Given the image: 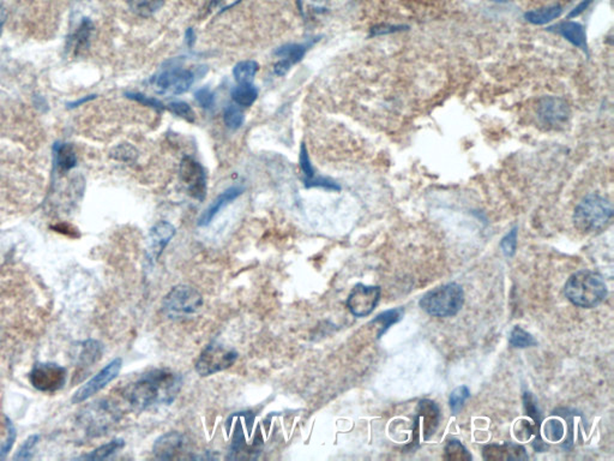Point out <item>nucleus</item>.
<instances>
[{
  "instance_id": "f257e3e1",
  "label": "nucleus",
  "mask_w": 614,
  "mask_h": 461,
  "mask_svg": "<svg viewBox=\"0 0 614 461\" xmlns=\"http://www.w3.org/2000/svg\"><path fill=\"white\" fill-rule=\"evenodd\" d=\"M181 388V378L169 370L154 369L144 373L124 393L130 405L143 411L159 404H171Z\"/></svg>"
},
{
  "instance_id": "f03ea898",
  "label": "nucleus",
  "mask_w": 614,
  "mask_h": 461,
  "mask_svg": "<svg viewBox=\"0 0 614 461\" xmlns=\"http://www.w3.org/2000/svg\"><path fill=\"white\" fill-rule=\"evenodd\" d=\"M565 294L575 305L592 309L606 299V282L598 273L580 270L568 277Z\"/></svg>"
},
{
  "instance_id": "7ed1b4c3",
  "label": "nucleus",
  "mask_w": 614,
  "mask_h": 461,
  "mask_svg": "<svg viewBox=\"0 0 614 461\" xmlns=\"http://www.w3.org/2000/svg\"><path fill=\"white\" fill-rule=\"evenodd\" d=\"M613 218V207L608 200L599 195L583 198L573 213V223L577 230L594 233L608 226Z\"/></svg>"
},
{
  "instance_id": "20e7f679",
  "label": "nucleus",
  "mask_w": 614,
  "mask_h": 461,
  "mask_svg": "<svg viewBox=\"0 0 614 461\" xmlns=\"http://www.w3.org/2000/svg\"><path fill=\"white\" fill-rule=\"evenodd\" d=\"M463 303V289L459 284L452 282L427 292L419 304L431 316L450 317L462 309Z\"/></svg>"
},
{
  "instance_id": "39448f33",
  "label": "nucleus",
  "mask_w": 614,
  "mask_h": 461,
  "mask_svg": "<svg viewBox=\"0 0 614 461\" xmlns=\"http://www.w3.org/2000/svg\"><path fill=\"white\" fill-rule=\"evenodd\" d=\"M203 305L201 294L193 286L173 287L163 299V311L172 319L188 317L196 314Z\"/></svg>"
},
{
  "instance_id": "423d86ee",
  "label": "nucleus",
  "mask_w": 614,
  "mask_h": 461,
  "mask_svg": "<svg viewBox=\"0 0 614 461\" xmlns=\"http://www.w3.org/2000/svg\"><path fill=\"white\" fill-rule=\"evenodd\" d=\"M238 359L235 348L213 343L204 348L196 363V371L201 376H210L228 369Z\"/></svg>"
},
{
  "instance_id": "0eeeda50",
  "label": "nucleus",
  "mask_w": 614,
  "mask_h": 461,
  "mask_svg": "<svg viewBox=\"0 0 614 461\" xmlns=\"http://www.w3.org/2000/svg\"><path fill=\"white\" fill-rule=\"evenodd\" d=\"M180 178L188 193L198 201H203L207 195V173L198 161L193 158H184L180 164Z\"/></svg>"
},
{
  "instance_id": "6e6552de",
  "label": "nucleus",
  "mask_w": 614,
  "mask_h": 461,
  "mask_svg": "<svg viewBox=\"0 0 614 461\" xmlns=\"http://www.w3.org/2000/svg\"><path fill=\"white\" fill-rule=\"evenodd\" d=\"M195 81V75L190 70L171 67L160 74L154 81L155 90L165 94L179 95L188 92Z\"/></svg>"
},
{
  "instance_id": "1a4fd4ad",
  "label": "nucleus",
  "mask_w": 614,
  "mask_h": 461,
  "mask_svg": "<svg viewBox=\"0 0 614 461\" xmlns=\"http://www.w3.org/2000/svg\"><path fill=\"white\" fill-rule=\"evenodd\" d=\"M380 289L378 286H366L363 284L351 289L348 297L347 306L356 317H365L375 310L379 302Z\"/></svg>"
},
{
  "instance_id": "9d476101",
  "label": "nucleus",
  "mask_w": 614,
  "mask_h": 461,
  "mask_svg": "<svg viewBox=\"0 0 614 461\" xmlns=\"http://www.w3.org/2000/svg\"><path fill=\"white\" fill-rule=\"evenodd\" d=\"M30 381L41 392H55L67 381V371L55 364H39L30 373Z\"/></svg>"
},
{
  "instance_id": "9b49d317",
  "label": "nucleus",
  "mask_w": 614,
  "mask_h": 461,
  "mask_svg": "<svg viewBox=\"0 0 614 461\" xmlns=\"http://www.w3.org/2000/svg\"><path fill=\"white\" fill-rule=\"evenodd\" d=\"M122 359L117 358L113 362H111L109 365H106L105 368L101 370L97 376H94L90 381L87 382L82 388L76 392L74 398H72V403H82L92 395L97 394V392H100L102 388H105L109 382L113 381L114 378H117L118 373L122 369Z\"/></svg>"
},
{
  "instance_id": "f8f14e48",
  "label": "nucleus",
  "mask_w": 614,
  "mask_h": 461,
  "mask_svg": "<svg viewBox=\"0 0 614 461\" xmlns=\"http://www.w3.org/2000/svg\"><path fill=\"white\" fill-rule=\"evenodd\" d=\"M538 117L545 125L557 128L564 125L570 117L566 101L556 97H546L539 101Z\"/></svg>"
},
{
  "instance_id": "ddd939ff",
  "label": "nucleus",
  "mask_w": 614,
  "mask_h": 461,
  "mask_svg": "<svg viewBox=\"0 0 614 461\" xmlns=\"http://www.w3.org/2000/svg\"><path fill=\"white\" fill-rule=\"evenodd\" d=\"M120 418L117 407L111 405V403H100L90 408L87 412L85 422L88 423V428L94 434L105 432Z\"/></svg>"
},
{
  "instance_id": "4468645a",
  "label": "nucleus",
  "mask_w": 614,
  "mask_h": 461,
  "mask_svg": "<svg viewBox=\"0 0 614 461\" xmlns=\"http://www.w3.org/2000/svg\"><path fill=\"white\" fill-rule=\"evenodd\" d=\"M176 235V227L168 221H160L149 232V259L156 261Z\"/></svg>"
},
{
  "instance_id": "2eb2a0df",
  "label": "nucleus",
  "mask_w": 614,
  "mask_h": 461,
  "mask_svg": "<svg viewBox=\"0 0 614 461\" xmlns=\"http://www.w3.org/2000/svg\"><path fill=\"white\" fill-rule=\"evenodd\" d=\"M185 439L181 434L176 432H167L159 437L155 442L154 455L160 460H171L178 457L184 449Z\"/></svg>"
},
{
  "instance_id": "dca6fc26",
  "label": "nucleus",
  "mask_w": 614,
  "mask_h": 461,
  "mask_svg": "<svg viewBox=\"0 0 614 461\" xmlns=\"http://www.w3.org/2000/svg\"><path fill=\"white\" fill-rule=\"evenodd\" d=\"M299 163H300L301 172L304 174V184H305L306 188H323V189L335 190V191L341 190L340 185L336 184L329 178L316 174L304 143L301 144Z\"/></svg>"
},
{
  "instance_id": "f3484780",
  "label": "nucleus",
  "mask_w": 614,
  "mask_h": 461,
  "mask_svg": "<svg viewBox=\"0 0 614 461\" xmlns=\"http://www.w3.org/2000/svg\"><path fill=\"white\" fill-rule=\"evenodd\" d=\"M485 460H526L528 455L522 446L514 443H503V445H489L484 448Z\"/></svg>"
},
{
  "instance_id": "a211bd4d",
  "label": "nucleus",
  "mask_w": 614,
  "mask_h": 461,
  "mask_svg": "<svg viewBox=\"0 0 614 461\" xmlns=\"http://www.w3.org/2000/svg\"><path fill=\"white\" fill-rule=\"evenodd\" d=\"M419 420L422 423L424 440H428L438 428L440 411L435 403L431 400H421L418 406Z\"/></svg>"
},
{
  "instance_id": "6ab92c4d",
  "label": "nucleus",
  "mask_w": 614,
  "mask_h": 461,
  "mask_svg": "<svg viewBox=\"0 0 614 461\" xmlns=\"http://www.w3.org/2000/svg\"><path fill=\"white\" fill-rule=\"evenodd\" d=\"M243 188H240V186H233V188H230V189H227L226 191H223V193H222L221 195H220V196H218V198L210 205L209 208L205 210L204 213H203L201 219H200V221H198V226H208V225L213 221V219L221 212V209H223L225 207L228 206L230 202L237 200V198L243 193Z\"/></svg>"
},
{
  "instance_id": "aec40b11",
  "label": "nucleus",
  "mask_w": 614,
  "mask_h": 461,
  "mask_svg": "<svg viewBox=\"0 0 614 461\" xmlns=\"http://www.w3.org/2000/svg\"><path fill=\"white\" fill-rule=\"evenodd\" d=\"M94 23L89 18H83L71 36L69 38V48L74 50L75 55H80L87 50L92 42L94 34Z\"/></svg>"
},
{
  "instance_id": "412c9836",
  "label": "nucleus",
  "mask_w": 614,
  "mask_h": 461,
  "mask_svg": "<svg viewBox=\"0 0 614 461\" xmlns=\"http://www.w3.org/2000/svg\"><path fill=\"white\" fill-rule=\"evenodd\" d=\"M55 165L59 173H67L77 165V154L70 143H55L53 148Z\"/></svg>"
},
{
  "instance_id": "4be33fe9",
  "label": "nucleus",
  "mask_w": 614,
  "mask_h": 461,
  "mask_svg": "<svg viewBox=\"0 0 614 461\" xmlns=\"http://www.w3.org/2000/svg\"><path fill=\"white\" fill-rule=\"evenodd\" d=\"M558 32L575 46L587 50V36L581 25L576 22H564L558 27Z\"/></svg>"
},
{
  "instance_id": "5701e85b",
  "label": "nucleus",
  "mask_w": 614,
  "mask_h": 461,
  "mask_svg": "<svg viewBox=\"0 0 614 461\" xmlns=\"http://www.w3.org/2000/svg\"><path fill=\"white\" fill-rule=\"evenodd\" d=\"M232 99L235 100L237 105L249 107L252 105L258 97L257 89L252 85V83L238 84L237 87L232 90Z\"/></svg>"
},
{
  "instance_id": "b1692460",
  "label": "nucleus",
  "mask_w": 614,
  "mask_h": 461,
  "mask_svg": "<svg viewBox=\"0 0 614 461\" xmlns=\"http://www.w3.org/2000/svg\"><path fill=\"white\" fill-rule=\"evenodd\" d=\"M403 315H405V309L403 308H396V309H391V310L382 312V314L377 316L376 319H372L371 323L378 324V327H379L378 338L383 336L385 331H388L389 328L391 327L393 324L400 322L402 317H403Z\"/></svg>"
},
{
  "instance_id": "393cba45",
  "label": "nucleus",
  "mask_w": 614,
  "mask_h": 461,
  "mask_svg": "<svg viewBox=\"0 0 614 461\" xmlns=\"http://www.w3.org/2000/svg\"><path fill=\"white\" fill-rule=\"evenodd\" d=\"M561 8L553 5L548 8H539V10H533L526 13V18L533 25H546L548 22L553 21L557 17L561 15Z\"/></svg>"
},
{
  "instance_id": "a878e982",
  "label": "nucleus",
  "mask_w": 614,
  "mask_h": 461,
  "mask_svg": "<svg viewBox=\"0 0 614 461\" xmlns=\"http://www.w3.org/2000/svg\"><path fill=\"white\" fill-rule=\"evenodd\" d=\"M298 6L302 17L309 21L326 13L328 0H298Z\"/></svg>"
},
{
  "instance_id": "bb28decb",
  "label": "nucleus",
  "mask_w": 614,
  "mask_h": 461,
  "mask_svg": "<svg viewBox=\"0 0 614 461\" xmlns=\"http://www.w3.org/2000/svg\"><path fill=\"white\" fill-rule=\"evenodd\" d=\"M165 4V0H129L132 13L141 17H151L158 13Z\"/></svg>"
},
{
  "instance_id": "cd10ccee",
  "label": "nucleus",
  "mask_w": 614,
  "mask_h": 461,
  "mask_svg": "<svg viewBox=\"0 0 614 461\" xmlns=\"http://www.w3.org/2000/svg\"><path fill=\"white\" fill-rule=\"evenodd\" d=\"M257 71H258V64L253 60H245L235 65L233 75L238 84L252 83Z\"/></svg>"
},
{
  "instance_id": "c85d7f7f",
  "label": "nucleus",
  "mask_w": 614,
  "mask_h": 461,
  "mask_svg": "<svg viewBox=\"0 0 614 461\" xmlns=\"http://www.w3.org/2000/svg\"><path fill=\"white\" fill-rule=\"evenodd\" d=\"M305 52V46L298 45V43H289V45H284V46L280 47L279 50H276L275 55L282 58V60L288 62L291 65H294V64L299 63L301 59L304 58Z\"/></svg>"
},
{
  "instance_id": "c756f323",
  "label": "nucleus",
  "mask_w": 614,
  "mask_h": 461,
  "mask_svg": "<svg viewBox=\"0 0 614 461\" xmlns=\"http://www.w3.org/2000/svg\"><path fill=\"white\" fill-rule=\"evenodd\" d=\"M124 445L125 443H124L123 440L111 441L107 445L101 446V447L95 449L94 452L88 454V455H85L84 457L88 459V460H104V459H107L111 455H113L114 453H117L118 450H120L124 447Z\"/></svg>"
},
{
  "instance_id": "7c9ffc66",
  "label": "nucleus",
  "mask_w": 614,
  "mask_h": 461,
  "mask_svg": "<svg viewBox=\"0 0 614 461\" xmlns=\"http://www.w3.org/2000/svg\"><path fill=\"white\" fill-rule=\"evenodd\" d=\"M444 452H445V459H447V460H472V455L468 453V450L461 443L460 441H449L447 446H445Z\"/></svg>"
},
{
  "instance_id": "2f4dec72",
  "label": "nucleus",
  "mask_w": 614,
  "mask_h": 461,
  "mask_svg": "<svg viewBox=\"0 0 614 461\" xmlns=\"http://www.w3.org/2000/svg\"><path fill=\"white\" fill-rule=\"evenodd\" d=\"M523 406H524L526 415L534 420L535 428L539 430L540 424H541V420H543V415H541L539 406H538V403H536V399L529 392H524V394H523Z\"/></svg>"
},
{
  "instance_id": "473e14b6",
  "label": "nucleus",
  "mask_w": 614,
  "mask_h": 461,
  "mask_svg": "<svg viewBox=\"0 0 614 461\" xmlns=\"http://www.w3.org/2000/svg\"><path fill=\"white\" fill-rule=\"evenodd\" d=\"M510 344L512 345L514 348H531V346H535V345L538 344L536 343V340L531 336V334H529L528 331H524L521 327H515L511 331V336H510Z\"/></svg>"
},
{
  "instance_id": "72a5a7b5",
  "label": "nucleus",
  "mask_w": 614,
  "mask_h": 461,
  "mask_svg": "<svg viewBox=\"0 0 614 461\" xmlns=\"http://www.w3.org/2000/svg\"><path fill=\"white\" fill-rule=\"evenodd\" d=\"M223 119H225V124H226V126L227 128H228V129H232V130H237V129H239L240 126L243 125V111L239 109V107H237V106H228V107L225 109V113H223Z\"/></svg>"
},
{
  "instance_id": "f704fd0d",
  "label": "nucleus",
  "mask_w": 614,
  "mask_h": 461,
  "mask_svg": "<svg viewBox=\"0 0 614 461\" xmlns=\"http://www.w3.org/2000/svg\"><path fill=\"white\" fill-rule=\"evenodd\" d=\"M469 397H470V392H469L468 387H457V388L452 392V395H450L449 404H450L452 412H454L455 415H457V413L462 410L464 403L468 400Z\"/></svg>"
},
{
  "instance_id": "c9c22d12",
  "label": "nucleus",
  "mask_w": 614,
  "mask_h": 461,
  "mask_svg": "<svg viewBox=\"0 0 614 461\" xmlns=\"http://www.w3.org/2000/svg\"><path fill=\"white\" fill-rule=\"evenodd\" d=\"M545 436L551 442H559L564 437V425L558 420H550L545 424Z\"/></svg>"
},
{
  "instance_id": "e433bc0d",
  "label": "nucleus",
  "mask_w": 614,
  "mask_h": 461,
  "mask_svg": "<svg viewBox=\"0 0 614 461\" xmlns=\"http://www.w3.org/2000/svg\"><path fill=\"white\" fill-rule=\"evenodd\" d=\"M168 109H169L172 113L176 114L178 117L183 118V119L188 121V122L193 123L195 119H196L193 109L190 107V105H188L186 102H183V101L171 102L168 105Z\"/></svg>"
},
{
  "instance_id": "4c0bfd02",
  "label": "nucleus",
  "mask_w": 614,
  "mask_h": 461,
  "mask_svg": "<svg viewBox=\"0 0 614 461\" xmlns=\"http://www.w3.org/2000/svg\"><path fill=\"white\" fill-rule=\"evenodd\" d=\"M501 247L506 257L515 255L517 247V227H514L504 238L501 239Z\"/></svg>"
},
{
  "instance_id": "58836bf2",
  "label": "nucleus",
  "mask_w": 614,
  "mask_h": 461,
  "mask_svg": "<svg viewBox=\"0 0 614 461\" xmlns=\"http://www.w3.org/2000/svg\"><path fill=\"white\" fill-rule=\"evenodd\" d=\"M112 156L117 160H122L125 163H132L137 158V151L129 144H122L114 149Z\"/></svg>"
},
{
  "instance_id": "ea45409f",
  "label": "nucleus",
  "mask_w": 614,
  "mask_h": 461,
  "mask_svg": "<svg viewBox=\"0 0 614 461\" xmlns=\"http://www.w3.org/2000/svg\"><path fill=\"white\" fill-rule=\"evenodd\" d=\"M126 97L131 99V100L137 101V102L142 104V105L149 106V107L159 109V111H162V109H165V106H163L161 101L153 99V97H146V95H143L141 92H126Z\"/></svg>"
},
{
  "instance_id": "a19ab883",
  "label": "nucleus",
  "mask_w": 614,
  "mask_h": 461,
  "mask_svg": "<svg viewBox=\"0 0 614 461\" xmlns=\"http://www.w3.org/2000/svg\"><path fill=\"white\" fill-rule=\"evenodd\" d=\"M197 102L203 107V109H211L214 105V94L209 88H202L197 90L195 94Z\"/></svg>"
},
{
  "instance_id": "79ce46f5",
  "label": "nucleus",
  "mask_w": 614,
  "mask_h": 461,
  "mask_svg": "<svg viewBox=\"0 0 614 461\" xmlns=\"http://www.w3.org/2000/svg\"><path fill=\"white\" fill-rule=\"evenodd\" d=\"M38 440L39 436L34 435V436H30L28 440L25 441L21 449H20V452L16 454L15 460H27V459H29L30 453H32V450H33L34 447L36 445Z\"/></svg>"
},
{
  "instance_id": "37998d69",
  "label": "nucleus",
  "mask_w": 614,
  "mask_h": 461,
  "mask_svg": "<svg viewBox=\"0 0 614 461\" xmlns=\"http://www.w3.org/2000/svg\"><path fill=\"white\" fill-rule=\"evenodd\" d=\"M8 440L5 442V445L3 446V448L0 449V459H4L6 457V454L10 452V449L13 448V442L16 440V430L13 428V423L10 420H8Z\"/></svg>"
},
{
  "instance_id": "c03bdc74",
  "label": "nucleus",
  "mask_w": 614,
  "mask_h": 461,
  "mask_svg": "<svg viewBox=\"0 0 614 461\" xmlns=\"http://www.w3.org/2000/svg\"><path fill=\"white\" fill-rule=\"evenodd\" d=\"M239 3H240V0H211L210 10H213L215 13H222V11L232 8Z\"/></svg>"
},
{
  "instance_id": "a18cd8bd",
  "label": "nucleus",
  "mask_w": 614,
  "mask_h": 461,
  "mask_svg": "<svg viewBox=\"0 0 614 461\" xmlns=\"http://www.w3.org/2000/svg\"><path fill=\"white\" fill-rule=\"evenodd\" d=\"M403 27H396V25H379L372 29V35H382V34L393 33L397 30H401Z\"/></svg>"
},
{
  "instance_id": "49530a36",
  "label": "nucleus",
  "mask_w": 614,
  "mask_h": 461,
  "mask_svg": "<svg viewBox=\"0 0 614 461\" xmlns=\"http://www.w3.org/2000/svg\"><path fill=\"white\" fill-rule=\"evenodd\" d=\"M291 67H292V65H291L288 62H286V60H282V59H281L280 62H277V63L275 64L274 71H275L276 75L284 76L289 71Z\"/></svg>"
},
{
  "instance_id": "de8ad7c7",
  "label": "nucleus",
  "mask_w": 614,
  "mask_h": 461,
  "mask_svg": "<svg viewBox=\"0 0 614 461\" xmlns=\"http://www.w3.org/2000/svg\"><path fill=\"white\" fill-rule=\"evenodd\" d=\"M593 0H585V1H582L581 4L578 5L575 10H573V13L568 15L570 18H573V17L578 16V15H581L583 11H585V8L589 6L590 3H592Z\"/></svg>"
},
{
  "instance_id": "09e8293b",
  "label": "nucleus",
  "mask_w": 614,
  "mask_h": 461,
  "mask_svg": "<svg viewBox=\"0 0 614 461\" xmlns=\"http://www.w3.org/2000/svg\"><path fill=\"white\" fill-rule=\"evenodd\" d=\"M92 99H95V95H89V97H83V99H80V100L74 101V102H70L67 107L69 109H76V107H78V106L82 105V104H85V102H88V101L92 100Z\"/></svg>"
},
{
  "instance_id": "8fccbe9b",
  "label": "nucleus",
  "mask_w": 614,
  "mask_h": 461,
  "mask_svg": "<svg viewBox=\"0 0 614 461\" xmlns=\"http://www.w3.org/2000/svg\"><path fill=\"white\" fill-rule=\"evenodd\" d=\"M5 21H6V11H5L4 6L0 4V35H1V32L4 28Z\"/></svg>"
},
{
  "instance_id": "3c124183",
  "label": "nucleus",
  "mask_w": 614,
  "mask_h": 461,
  "mask_svg": "<svg viewBox=\"0 0 614 461\" xmlns=\"http://www.w3.org/2000/svg\"><path fill=\"white\" fill-rule=\"evenodd\" d=\"M195 41H196L195 32H193V30L190 28V29H188V32H186V42H188V46L193 47Z\"/></svg>"
},
{
  "instance_id": "603ef678",
  "label": "nucleus",
  "mask_w": 614,
  "mask_h": 461,
  "mask_svg": "<svg viewBox=\"0 0 614 461\" xmlns=\"http://www.w3.org/2000/svg\"><path fill=\"white\" fill-rule=\"evenodd\" d=\"M493 1H497V3H504L506 0H493Z\"/></svg>"
}]
</instances>
